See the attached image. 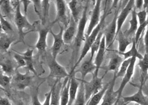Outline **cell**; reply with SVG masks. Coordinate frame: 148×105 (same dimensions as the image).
Here are the masks:
<instances>
[{
    "instance_id": "obj_1",
    "label": "cell",
    "mask_w": 148,
    "mask_h": 105,
    "mask_svg": "<svg viewBox=\"0 0 148 105\" xmlns=\"http://www.w3.org/2000/svg\"><path fill=\"white\" fill-rule=\"evenodd\" d=\"M88 1H86V6H84V9L83 10L82 17H81L79 22L77 23L78 24H77V31L73 44V51L72 56V59H75L77 58L83 41H85V33H84V30H85V27L88 21L87 13L88 9Z\"/></svg>"
},
{
    "instance_id": "obj_2",
    "label": "cell",
    "mask_w": 148,
    "mask_h": 105,
    "mask_svg": "<svg viewBox=\"0 0 148 105\" xmlns=\"http://www.w3.org/2000/svg\"><path fill=\"white\" fill-rule=\"evenodd\" d=\"M106 15H107V13L105 12L103 15L102 16L101 18V20H100V23L96 26V28H95L93 30L92 32L91 33V34L89 35L88 36H85L86 38H85V41H84V46L82 50V51H81L79 57L78 59H77V60L76 63L75 64V65H74L73 68L71 71V73H70V75L72 74V73L75 71L76 68L79 65L80 63L82 61L84 58L86 57V55H87L88 52L90 50L91 45L93 44V42L97 38L98 34H99V33L101 31L102 26H103V24L105 23V18H106Z\"/></svg>"
},
{
    "instance_id": "obj_3",
    "label": "cell",
    "mask_w": 148,
    "mask_h": 105,
    "mask_svg": "<svg viewBox=\"0 0 148 105\" xmlns=\"http://www.w3.org/2000/svg\"><path fill=\"white\" fill-rule=\"evenodd\" d=\"M105 75L102 76L101 78H99L98 76H93L92 79L90 81H81L83 83L84 85L86 102H87L91 98V96H93L94 94L97 93L98 92H99L103 88V79Z\"/></svg>"
},
{
    "instance_id": "obj_4",
    "label": "cell",
    "mask_w": 148,
    "mask_h": 105,
    "mask_svg": "<svg viewBox=\"0 0 148 105\" xmlns=\"http://www.w3.org/2000/svg\"><path fill=\"white\" fill-rule=\"evenodd\" d=\"M15 23L18 31L20 40L24 42V38L25 33V30H31L33 28V25L30 23L27 20V16L22 13L20 10V4L16 7L15 13Z\"/></svg>"
},
{
    "instance_id": "obj_5",
    "label": "cell",
    "mask_w": 148,
    "mask_h": 105,
    "mask_svg": "<svg viewBox=\"0 0 148 105\" xmlns=\"http://www.w3.org/2000/svg\"><path fill=\"white\" fill-rule=\"evenodd\" d=\"M119 9L115 11L114 18L108 26L103 31V36L105 38V43H106V48H109L114 44V42L116 38L117 28V18H118Z\"/></svg>"
},
{
    "instance_id": "obj_6",
    "label": "cell",
    "mask_w": 148,
    "mask_h": 105,
    "mask_svg": "<svg viewBox=\"0 0 148 105\" xmlns=\"http://www.w3.org/2000/svg\"><path fill=\"white\" fill-rule=\"evenodd\" d=\"M49 68V78H57L60 79L62 78H66L70 76V74L66 71L64 67L60 65L59 63L52 58L51 60L48 63Z\"/></svg>"
},
{
    "instance_id": "obj_7",
    "label": "cell",
    "mask_w": 148,
    "mask_h": 105,
    "mask_svg": "<svg viewBox=\"0 0 148 105\" xmlns=\"http://www.w3.org/2000/svg\"><path fill=\"white\" fill-rule=\"evenodd\" d=\"M116 79H117V77H116V73H115L114 78L110 81V84L100 105H114L118 101V94L116 91L114 90Z\"/></svg>"
},
{
    "instance_id": "obj_8",
    "label": "cell",
    "mask_w": 148,
    "mask_h": 105,
    "mask_svg": "<svg viewBox=\"0 0 148 105\" xmlns=\"http://www.w3.org/2000/svg\"><path fill=\"white\" fill-rule=\"evenodd\" d=\"M12 81L14 86L17 90L23 91L29 87L32 81V76L29 73H21L16 71L14 75Z\"/></svg>"
},
{
    "instance_id": "obj_9",
    "label": "cell",
    "mask_w": 148,
    "mask_h": 105,
    "mask_svg": "<svg viewBox=\"0 0 148 105\" xmlns=\"http://www.w3.org/2000/svg\"><path fill=\"white\" fill-rule=\"evenodd\" d=\"M64 27L60 26V31L59 33L56 34L54 33L52 30H51L50 33H51L52 36L54 38V43L52 44L51 48V54L52 58L56 59L58 55L61 51V49L65 44L63 40V33H64Z\"/></svg>"
},
{
    "instance_id": "obj_10",
    "label": "cell",
    "mask_w": 148,
    "mask_h": 105,
    "mask_svg": "<svg viewBox=\"0 0 148 105\" xmlns=\"http://www.w3.org/2000/svg\"><path fill=\"white\" fill-rule=\"evenodd\" d=\"M101 3L100 0L96 1L95 4L94 8L91 12V15L90 17V21L88 27L85 34V36H88L92 32L93 30L96 28V26L100 23L101 20L100 17V8H101Z\"/></svg>"
},
{
    "instance_id": "obj_11",
    "label": "cell",
    "mask_w": 148,
    "mask_h": 105,
    "mask_svg": "<svg viewBox=\"0 0 148 105\" xmlns=\"http://www.w3.org/2000/svg\"><path fill=\"white\" fill-rule=\"evenodd\" d=\"M144 85V83H140L138 91L133 95L123 97L122 101L124 104L134 102L138 104L139 105H148V97L146 94H144L143 91V86Z\"/></svg>"
},
{
    "instance_id": "obj_12",
    "label": "cell",
    "mask_w": 148,
    "mask_h": 105,
    "mask_svg": "<svg viewBox=\"0 0 148 105\" xmlns=\"http://www.w3.org/2000/svg\"><path fill=\"white\" fill-rule=\"evenodd\" d=\"M56 8V18L54 23H61L64 26H68V20L66 15V6L65 1L63 0L55 1Z\"/></svg>"
},
{
    "instance_id": "obj_13",
    "label": "cell",
    "mask_w": 148,
    "mask_h": 105,
    "mask_svg": "<svg viewBox=\"0 0 148 105\" xmlns=\"http://www.w3.org/2000/svg\"><path fill=\"white\" fill-rule=\"evenodd\" d=\"M136 61V58H132L131 61H130V63L129 66L127 71L125 75L122 78V80L121 83V85H120L119 89L116 91V92L118 94V101L119 99L121 98L122 94V92L124 91V89L126 85H127V83L130 82V79H131L132 76L134 75V66L135 63Z\"/></svg>"
},
{
    "instance_id": "obj_14",
    "label": "cell",
    "mask_w": 148,
    "mask_h": 105,
    "mask_svg": "<svg viewBox=\"0 0 148 105\" xmlns=\"http://www.w3.org/2000/svg\"><path fill=\"white\" fill-rule=\"evenodd\" d=\"M54 22L52 23L51 26L38 30V38L36 45V48L38 52H43L46 50L47 35L49 33H50L51 30H52V27L54 25Z\"/></svg>"
},
{
    "instance_id": "obj_15",
    "label": "cell",
    "mask_w": 148,
    "mask_h": 105,
    "mask_svg": "<svg viewBox=\"0 0 148 105\" xmlns=\"http://www.w3.org/2000/svg\"><path fill=\"white\" fill-rule=\"evenodd\" d=\"M134 2L135 1H134V0H130V1H127L126 6L122 9V11L118 15L117 22V34H116V36L120 33V31H121L122 27L127 19V17L128 16L129 13L132 11V9L134 8Z\"/></svg>"
},
{
    "instance_id": "obj_16",
    "label": "cell",
    "mask_w": 148,
    "mask_h": 105,
    "mask_svg": "<svg viewBox=\"0 0 148 105\" xmlns=\"http://www.w3.org/2000/svg\"><path fill=\"white\" fill-rule=\"evenodd\" d=\"M105 50H106V43H105V38L104 36H103L101 39L99 50H98L97 52L96 57H95V61H94V64L95 65V66H96V69H95V71L93 74V76H95V77L98 76V72H99V70L104 60Z\"/></svg>"
},
{
    "instance_id": "obj_17",
    "label": "cell",
    "mask_w": 148,
    "mask_h": 105,
    "mask_svg": "<svg viewBox=\"0 0 148 105\" xmlns=\"http://www.w3.org/2000/svg\"><path fill=\"white\" fill-rule=\"evenodd\" d=\"M95 69H96V66L94 64V62L92 59H89L88 60L84 61L81 65L79 68L77 70H75L73 73L75 75L76 73H80L81 75H82V78L79 80L80 81H84V78H85L86 75L89 73H92L93 75L95 71Z\"/></svg>"
},
{
    "instance_id": "obj_18",
    "label": "cell",
    "mask_w": 148,
    "mask_h": 105,
    "mask_svg": "<svg viewBox=\"0 0 148 105\" xmlns=\"http://www.w3.org/2000/svg\"><path fill=\"white\" fill-rule=\"evenodd\" d=\"M79 86V80L77 79L75 74L70 75V85L69 89V103L68 105H73L76 100L77 91Z\"/></svg>"
},
{
    "instance_id": "obj_19",
    "label": "cell",
    "mask_w": 148,
    "mask_h": 105,
    "mask_svg": "<svg viewBox=\"0 0 148 105\" xmlns=\"http://www.w3.org/2000/svg\"><path fill=\"white\" fill-rule=\"evenodd\" d=\"M77 23L71 18V22L63 33V40L65 44L71 43L73 40L75 39L77 31Z\"/></svg>"
},
{
    "instance_id": "obj_20",
    "label": "cell",
    "mask_w": 148,
    "mask_h": 105,
    "mask_svg": "<svg viewBox=\"0 0 148 105\" xmlns=\"http://www.w3.org/2000/svg\"><path fill=\"white\" fill-rule=\"evenodd\" d=\"M82 2L80 1H77V0H72L68 3V7L71 11V13L72 15L71 18L75 21L77 24L79 21L82 17L81 13H82Z\"/></svg>"
},
{
    "instance_id": "obj_21",
    "label": "cell",
    "mask_w": 148,
    "mask_h": 105,
    "mask_svg": "<svg viewBox=\"0 0 148 105\" xmlns=\"http://www.w3.org/2000/svg\"><path fill=\"white\" fill-rule=\"evenodd\" d=\"M33 53L34 50L32 49L28 48L22 54L23 58L26 62V67L27 69L31 73H32L34 75L37 76V73L35 68L34 59H33Z\"/></svg>"
},
{
    "instance_id": "obj_22",
    "label": "cell",
    "mask_w": 148,
    "mask_h": 105,
    "mask_svg": "<svg viewBox=\"0 0 148 105\" xmlns=\"http://www.w3.org/2000/svg\"><path fill=\"white\" fill-rule=\"evenodd\" d=\"M124 60V58L119 55L115 54L113 55L110 61H109L108 66H107L105 74L108 71H114L115 73H117Z\"/></svg>"
},
{
    "instance_id": "obj_23",
    "label": "cell",
    "mask_w": 148,
    "mask_h": 105,
    "mask_svg": "<svg viewBox=\"0 0 148 105\" xmlns=\"http://www.w3.org/2000/svg\"><path fill=\"white\" fill-rule=\"evenodd\" d=\"M70 85V76L65 78L60 93V105H68L69 103V89Z\"/></svg>"
},
{
    "instance_id": "obj_24",
    "label": "cell",
    "mask_w": 148,
    "mask_h": 105,
    "mask_svg": "<svg viewBox=\"0 0 148 105\" xmlns=\"http://www.w3.org/2000/svg\"><path fill=\"white\" fill-rule=\"evenodd\" d=\"M138 66L140 69V83L144 84L147 78L148 54H144L143 58L139 61Z\"/></svg>"
},
{
    "instance_id": "obj_25",
    "label": "cell",
    "mask_w": 148,
    "mask_h": 105,
    "mask_svg": "<svg viewBox=\"0 0 148 105\" xmlns=\"http://www.w3.org/2000/svg\"><path fill=\"white\" fill-rule=\"evenodd\" d=\"M61 83L58 79L52 87L51 105H60V93L62 89Z\"/></svg>"
},
{
    "instance_id": "obj_26",
    "label": "cell",
    "mask_w": 148,
    "mask_h": 105,
    "mask_svg": "<svg viewBox=\"0 0 148 105\" xmlns=\"http://www.w3.org/2000/svg\"><path fill=\"white\" fill-rule=\"evenodd\" d=\"M131 20H129L130 28L124 34L127 37H129L131 35L135 34L138 28V20L137 17V11L135 7L131 11Z\"/></svg>"
},
{
    "instance_id": "obj_27",
    "label": "cell",
    "mask_w": 148,
    "mask_h": 105,
    "mask_svg": "<svg viewBox=\"0 0 148 105\" xmlns=\"http://www.w3.org/2000/svg\"><path fill=\"white\" fill-rule=\"evenodd\" d=\"M115 40H117L119 43V54L125 52L127 48L131 43V41L129 39L128 37H127L124 34H123L122 31H120V33L117 35Z\"/></svg>"
},
{
    "instance_id": "obj_28",
    "label": "cell",
    "mask_w": 148,
    "mask_h": 105,
    "mask_svg": "<svg viewBox=\"0 0 148 105\" xmlns=\"http://www.w3.org/2000/svg\"><path fill=\"white\" fill-rule=\"evenodd\" d=\"M109 84H110V82L107 83V84H105V85L103 86V88H102L99 92H98L97 93L94 94L93 96H91V98L86 102V105H98L99 104L101 100L103 99V97L108 88Z\"/></svg>"
},
{
    "instance_id": "obj_29",
    "label": "cell",
    "mask_w": 148,
    "mask_h": 105,
    "mask_svg": "<svg viewBox=\"0 0 148 105\" xmlns=\"http://www.w3.org/2000/svg\"><path fill=\"white\" fill-rule=\"evenodd\" d=\"M119 55H121L124 57V59L136 58V59L138 58L140 60V59H142L143 58V56L140 53L138 50H137V44L136 43L134 39L132 41V45L131 48H130V50L127 52H123V53H120Z\"/></svg>"
},
{
    "instance_id": "obj_30",
    "label": "cell",
    "mask_w": 148,
    "mask_h": 105,
    "mask_svg": "<svg viewBox=\"0 0 148 105\" xmlns=\"http://www.w3.org/2000/svg\"><path fill=\"white\" fill-rule=\"evenodd\" d=\"M14 41L12 38L6 34L0 35V51L6 52Z\"/></svg>"
},
{
    "instance_id": "obj_31",
    "label": "cell",
    "mask_w": 148,
    "mask_h": 105,
    "mask_svg": "<svg viewBox=\"0 0 148 105\" xmlns=\"http://www.w3.org/2000/svg\"><path fill=\"white\" fill-rule=\"evenodd\" d=\"M86 102L85 100V94H84V85L83 83L81 81V83H79V86L78 91H77L76 100L75 102H74L73 105H86Z\"/></svg>"
},
{
    "instance_id": "obj_32",
    "label": "cell",
    "mask_w": 148,
    "mask_h": 105,
    "mask_svg": "<svg viewBox=\"0 0 148 105\" xmlns=\"http://www.w3.org/2000/svg\"><path fill=\"white\" fill-rule=\"evenodd\" d=\"M0 66L1 68V70L5 74L8 76H11L15 72V68H14V65L13 62L10 60L7 59L5 61L1 63Z\"/></svg>"
},
{
    "instance_id": "obj_33",
    "label": "cell",
    "mask_w": 148,
    "mask_h": 105,
    "mask_svg": "<svg viewBox=\"0 0 148 105\" xmlns=\"http://www.w3.org/2000/svg\"><path fill=\"white\" fill-rule=\"evenodd\" d=\"M13 8L9 0H1L0 5V14L3 16H9L12 13Z\"/></svg>"
},
{
    "instance_id": "obj_34",
    "label": "cell",
    "mask_w": 148,
    "mask_h": 105,
    "mask_svg": "<svg viewBox=\"0 0 148 105\" xmlns=\"http://www.w3.org/2000/svg\"><path fill=\"white\" fill-rule=\"evenodd\" d=\"M103 36V31H101L98 34L97 38H96V40H95V41L93 42V44L91 45V48H90V59H92L94 58V56L95 55L96 52H97L98 50H99V48L100 46V44H101V39H102V37Z\"/></svg>"
},
{
    "instance_id": "obj_35",
    "label": "cell",
    "mask_w": 148,
    "mask_h": 105,
    "mask_svg": "<svg viewBox=\"0 0 148 105\" xmlns=\"http://www.w3.org/2000/svg\"><path fill=\"white\" fill-rule=\"evenodd\" d=\"M49 1L44 0L42 1V14H41V21L42 24H45L47 22L49 17Z\"/></svg>"
},
{
    "instance_id": "obj_36",
    "label": "cell",
    "mask_w": 148,
    "mask_h": 105,
    "mask_svg": "<svg viewBox=\"0 0 148 105\" xmlns=\"http://www.w3.org/2000/svg\"><path fill=\"white\" fill-rule=\"evenodd\" d=\"M131 59H132V58L124 59V61L122 63V64H121V66H120V68L118 70V71L117 73H115L117 78H120V77H122V78L124 77L127 71L128 67L130 63V61H131Z\"/></svg>"
},
{
    "instance_id": "obj_37",
    "label": "cell",
    "mask_w": 148,
    "mask_h": 105,
    "mask_svg": "<svg viewBox=\"0 0 148 105\" xmlns=\"http://www.w3.org/2000/svg\"><path fill=\"white\" fill-rule=\"evenodd\" d=\"M0 24L1 25V28L3 32L8 34L13 31V27L12 24L10 23L8 21H7L5 17H3L1 14H0Z\"/></svg>"
},
{
    "instance_id": "obj_38",
    "label": "cell",
    "mask_w": 148,
    "mask_h": 105,
    "mask_svg": "<svg viewBox=\"0 0 148 105\" xmlns=\"http://www.w3.org/2000/svg\"><path fill=\"white\" fill-rule=\"evenodd\" d=\"M12 81L11 76H8L3 73H0V86L4 89H8Z\"/></svg>"
},
{
    "instance_id": "obj_39",
    "label": "cell",
    "mask_w": 148,
    "mask_h": 105,
    "mask_svg": "<svg viewBox=\"0 0 148 105\" xmlns=\"http://www.w3.org/2000/svg\"><path fill=\"white\" fill-rule=\"evenodd\" d=\"M147 26H148V16H147V20L146 21V22H144L143 24H140L139 26L138 27V28H137V30L136 31V34H135L134 40H135L136 44L138 43V41L140 39V36H141L143 31H144V30H145L146 28H147Z\"/></svg>"
},
{
    "instance_id": "obj_40",
    "label": "cell",
    "mask_w": 148,
    "mask_h": 105,
    "mask_svg": "<svg viewBox=\"0 0 148 105\" xmlns=\"http://www.w3.org/2000/svg\"><path fill=\"white\" fill-rule=\"evenodd\" d=\"M14 58H15V61L17 63L18 68H23L26 67V62L25 59L23 58V56L22 54H18V53H15L14 55Z\"/></svg>"
},
{
    "instance_id": "obj_41",
    "label": "cell",
    "mask_w": 148,
    "mask_h": 105,
    "mask_svg": "<svg viewBox=\"0 0 148 105\" xmlns=\"http://www.w3.org/2000/svg\"><path fill=\"white\" fill-rule=\"evenodd\" d=\"M32 3L34 5L35 12L37 13L38 16L41 20V14H42V1L40 0H32Z\"/></svg>"
},
{
    "instance_id": "obj_42",
    "label": "cell",
    "mask_w": 148,
    "mask_h": 105,
    "mask_svg": "<svg viewBox=\"0 0 148 105\" xmlns=\"http://www.w3.org/2000/svg\"><path fill=\"white\" fill-rule=\"evenodd\" d=\"M32 105H42L38 98V87L36 88L32 94Z\"/></svg>"
},
{
    "instance_id": "obj_43",
    "label": "cell",
    "mask_w": 148,
    "mask_h": 105,
    "mask_svg": "<svg viewBox=\"0 0 148 105\" xmlns=\"http://www.w3.org/2000/svg\"><path fill=\"white\" fill-rule=\"evenodd\" d=\"M137 20H139V23L140 24H143L144 22H146L147 18V13L146 10H142V11H140L139 12H137Z\"/></svg>"
},
{
    "instance_id": "obj_44",
    "label": "cell",
    "mask_w": 148,
    "mask_h": 105,
    "mask_svg": "<svg viewBox=\"0 0 148 105\" xmlns=\"http://www.w3.org/2000/svg\"><path fill=\"white\" fill-rule=\"evenodd\" d=\"M51 96H52V89L50 90V92L45 94V99L44 101V103L42 105H51Z\"/></svg>"
},
{
    "instance_id": "obj_45",
    "label": "cell",
    "mask_w": 148,
    "mask_h": 105,
    "mask_svg": "<svg viewBox=\"0 0 148 105\" xmlns=\"http://www.w3.org/2000/svg\"><path fill=\"white\" fill-rule=\"evenodd\" d=\"M21 3H22L24 8V15L27 16L28 8H29L30 3H32V1H28V0H24V1H21Z\"/></svg>"
},
{
    "instance_id": "obj_46",
    "label": "cell",
    "mask_w": 148,
    "mask_h": 105,
    "mask_svg": "<svg viewBox=\"0 0 148 105\" xmlns=\"http://www.w3.org/2000/svg\"><path fill=\"white\" fill-rule=\"evenodd\" d=\"M144 47H145L146 53H147L148 52V26H147V30L146 31L145 35H144Z\"/></svg>"
},
{
    "instance_id": "obj_47",
    "label": "cell",
    "mask_w": 148,
    "mask_h": 105,
    "mask_svg": "<svg viewBox=\"0 0 148 105\" xmlns=\"http://www.w3.org/2000/svg\"><path fill=\"white\" fill-rule=\"evenodd\" d=\"M0 105H13L6 97H0Z\"/></svg>"
},
{
    "instance_id": "obj_48",
    "label": "cell",
    "mask_w": 148,
    "mask_h": 105,
    "mask_svg": "<svg viewBox=\"0 0 148 105\" xmlns=\"http://www.w3.org/2000/svg\"><path fill=\"white\" fill-rule=\"evenodd\" d=\"M143 6V0H136L134 2V7L137 9H138L139 10L141 9Z\"/></svg>"
},
{
    "instance_id": "obj_49",
    "label": "cell",
    "mask_w": 148,
    "mask_h": 105,
    "mask_svg": "<svg viewBox=\"0 0 148 105\" xmlns=\"http://www.w3.org/2000/svg\"><path fill=\"white\" fill-rule=\"evenodd\" d=\"M143 91L144 93H145L146 95L148 97V87L144 85L143 86Z\"/></svg>"
},
{
    "instance_id": "obj_50",
    "label": "cell",
    "mask_w": 148,
    "mask_h": 105,
    "mask_svg": "<svg viewBox=\"0 0 148 105\" xmlns=\"http://www.w3.org/2000/svg\"><path fill=\"white\" fill-rule=\"evenodd\" d=\"M143 8L144 10H146V9L148 8V0L143 1Z\"/></svg>"
},
{
    "instance_id": "obj_51",
    "label": "cell",
    "mask_w": 148,
    "mask_h": 105,
    "mask_svg": "<svg viewBox=\"0 0 148 105\" xmlns=\"http://www.w3.org/2000/svg\"><path fill=\"white\" fill-rule=\"evenodd\" d=\"M15 105H26L25 103H24V101L22 100H18L17 101Z\"/></svg>"
},
{
    "instance_id": "obj_52",
    "label": "cell",
    "mask_w": 148,
    "mask_h": 105,
    "mask_svg": "<svg viewBox=\"0 0 148 105\" xmlns=\"http://www.w3.org/2000/svg\"><path fill=\"white\" fill-rule=\"evenodd\" d=\"M3 32V31L2 28H1V24H0V35H1V34H2Z\"/></svg>"
},
{
    "instance_id": "obj_53",
    "label": "cell",
    "mask_w": 148,
    "mask_h": 105,
    "mask_svg": "<svg viewBox=\"0 0 148 105\" xmlns=\"http://www.w3.org/2000/svg\"><path fill=\"white\" fill-rule=\"evenodd\" d=\"M124 105H127V104H125ZM134 105H139V104H137V103H135V104H134Z\"/></svg>"
},
{
    "instance_id": "obj_54",
    "label": "cell",
    "mask_w": 148,
    "mask_h": 105,
    "mask_svg": "<svg viewBox=\"0 0 148 105\" xmlns=\"http://www.w3.org/2000/svg\"><path fill=\"white\" fill-rule=\"evenodd\" d=\"M147 78H148V73H147Z\"/></svg>"
},
{
    "instance_id": "obj_55",
    "label": "cell",
    "mask_w": 148,
    "mask_h": 105,
    "mask_svg": "<svg viewBox=\"0 0 148 105\" xmlns=\"http://www.w3.org/2000/svg\"><path fill=\"white\" fill-rule=\"evenodd\" d=\"M147 54H148V52H147Z\"/></svg>"
}]
</instances>
